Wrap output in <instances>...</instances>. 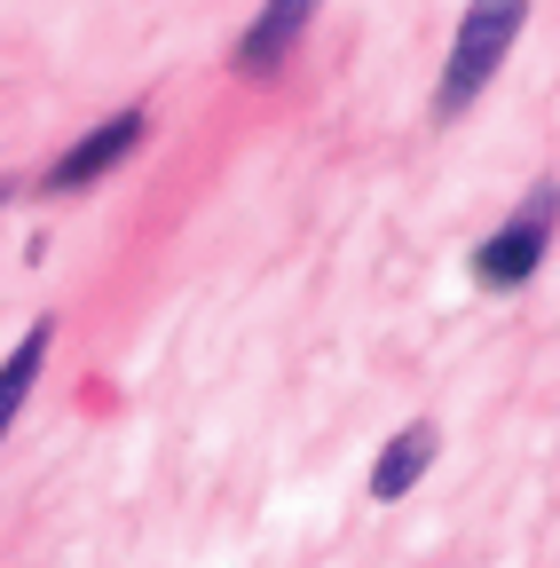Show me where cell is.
Returning a JSON list of instances; mask_svg holds the SVG:
<instances>
[{
	"label": "cell",
	"instance_id": "1",
	"mask_svg": "<svg viewBox=\"0 0 560 568\" xmlns=\"http://www.w3.org/2000/svg\"><path fill=\"white\" fill-rule=\"evenodd\" d=\"M521 24H529V0H474L466 24H458V40H450V63H442L435 119H458V111H466L489 80H498V63L513 55Z\"/></svg>",
	"mask_w": 560,
	"mask_h": 568
},
{
	"label": "cell",
	"instance_id": "2",
	"mask_svg": "<svg viewBox=\"0 0 560 568\" xmlns=\"http://www.w3.org/2000/svg\"><path fill=\"white\" fill-rule=\"evenodd\" d=\"M544 245H552V182H537L529 205L474 253V276L489 284V293H513V284H529V276L544 268Z\"/></svg>",
	"mask_w": 560,
	"mask_h": 568
},
{
	"label": "cell",
	"instance_id": "3",
	"mask_svg": "<svg viewBox=\"0 0 560 568\" xmlns=\"http://www.w3.org/2000/svg\"><path fill=\"white\" fill-rule=\"evenodd\" d=\"M316 9H324V0H268V9L245 24V40L230 48V71H245V80H268V71H285L293 48L308 40Z\"/></svg>",
	"mask_w": 560,
	"mask_h": 568
},
{
	"label": "cell",
	"instance_id": "4",
	"mask_svg": "<svg viewBox=\"0 0 560 568\" xmlns=\"http://www.w3.org/2000/svg\"><path fill=\"white\" fill-rule=\"evenodd\" d=\"M134 142H143V111H119V119H103L95 134H80L72 151H63V159L40 174V190H48V197H55V190H88L95 174H111V166L134 151Z\"/></svg>",
	"mask_w": 560,
	"mask_h": 568
},
{
	"label": "cell",
	"instance_id": "5",
	"mask_svg": "<svg viewBox=\"0 0 560 568\" xmlns=\"http://www.w3.org/2000/svg\"><path fill=\"white\" fill-rule=\"evenodd\" d=\"M435 450H442V435H435V418H410L403 435L379 450V466H371V497L379 506H395V497H410L418 489V474L435 466Z\"/></svg>",
	"mask_w": 560,
	"mask_h": 568
},
{
	"label": "cell",
	"instance_id": "6",
	"mask_svg": "<svg viewBox=\"0 0 560 568\" xmlns=\"http://www.w3.org/2000/svg\"><path fill=\"white\" fill-rule=\"evenodd\" d=\"M48 339H55V324L40 316L17 347H9V364H0V443H9V426H17V410H24V395L40 387V364H48Z\"/></svg>",
	"mask_w": 560,
	"mask_h": 568
},
{
	"label": "cell",
	"instance_id": "7",
	"mask_svg": "<svg viewBox=\"0 0 560 568\" xmlns=\"http://www.w3.org/2000/svg\"><path fill=\"white\" fill-rule=\"evenodd\" d=\"M9 190H17V182H0V205H9Z\"/></svg>",
	"mask_w": 560,
	"mask_h": 568
}]
</instances>
